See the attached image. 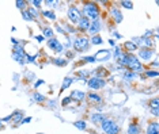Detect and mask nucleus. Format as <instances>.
Masks as SVG:
<instances>
[{
  "instance_id": "f257e3e1",
  "label": "nucleus",
  "mask_w": 159,
  "mask_h": 134,
  "mask_svg": "<svg viewBox=\"0 0 159 134\" xmlns=\"http://www.w3.org/2000/svg\"><path fill=\"white\" fill-rule=\"evenodd\" d=\"M80 12L82 16H86L90 20H98L101 19V15H102V10H101V6L98 4V2H93V0H86V2L80 3Z\"/></svg>"
},
{
  "instance_id": "f03ea898",
  "label": "nucleus",
  "mask_w": 159,
  "mask_h": 134,
  "mask_svg": "<svg viewBox=\"0 0 159 134\" xmlns=\"http://www.w3.org/2000/svg\"><path fill=\"white\" fill-rule=\"evenodd\" d=\"M72 50L75 53H86L91 49L90 38L87 34H78L72 38Z\"/></svg>"
},
{
  "instance_id": "7ed1b4c3",
  "label": "nucleus",
  "mask_w": 159,
  "mask_h": 134,
  "mask_svg": "<svg viewBox=\"0 0 159 134\" xmlns=\"http://www.w3.org/2000/svg\"><path fill=\"white\" fill-rule=\"evenodd\" d=\"M101 133L103 134H121V126L111 117H106L99 125Z\"/></svg>"
},
{
  "instance_id": "20e7f679",
  "label": "nucleus",
  "mask_w": 159,
  "mask_h": 134,
  "mask_svg": "<svg viewBox=\"0 0 159 134\" xmlns=\"http://www.w3.org/2000/svg\"><path fill=\"white\" fill-rule=\"evenodd\" d=\"M11 58L15 61L16 64H19L20 67H25V65H26V42L20 41L18 45L12 46Z\"/></svg>"
},
{
  "instance_id": "39448f33",
  "label": "nucleus",
  "mask_w": 159,
  "mask_h": 134,
  "mask_svg": "<svg viewBox=\"0 0 159 134\" xmlns=\"http://www.w3.org/2000/svg\"><path fill=\"white\" fill-rule=\"evenodd\" d=\"M157 54H158V50H157V49H146V48H140V49L136 52L137 58L140 60V63H142L144 67H146L148 63H151V61H152L155 57H157Z\"/></svg>"
},
{
  "instance_id": "423d86ee",
  "label": "nucleus",
  "mask_w": 159,
  "mask_h": 134,
  "mask_svg": "<svg viewBox=\"0 0 159 134\" xmlns=\"http://www.w3.org/2000/svg\"><path fill=\"white\" fill-rule=\"evenodd\" d=\"M86 85H87L89 91L98 92V91H101V89L106 88L107 80H106V79H102V77H97V76H90V77L87 79Z\"/></svg>"
},
{
  "instance_id": "0eeeda50",
  "label": "nucleus",
  "mask_w": 159,
  "mask_h": 134,
  "mask_svg": "<svg viewBox=\"0 0 159 134\" xmlns=\"http://www.w3.org/2000/svg\"><path fill=\"white\" fill-rule=\"evenodd\" d=\"M66 16H67V22L71 24H76L78 20L82 18V12H80V8L75 4V3H71L70 6L67 7V12H66Z\"/></svg>"
},
{
  "instance_id": "6e6552de",
  "label": "nucleus",
  "mask_w": 159,
  "mask_h": 134,
  "mask_svg": "<svg viewBox=\"0 0 159 134\" xmlns=\"http://www.w3.org/2000/svg\"><path fill=\"white\" fill-rule=\"evenodd\" d=\"M131 41L135 43L137 48H146V49H157V42L154 41L151 37H144V35H140V37H133Z\"/></svg>"
},
{
  "instance_id": "1a4fd4ad",
  "label": "nucleus",
  "mask_w": 159,
  "mask_h": 134,
  "mask_svg": "<svg viewBox=\"0 0 159 134\" xmlns=\"http://www.w3.org/2000/svg\"><path fill=\"white\" fill-rule=\"evenodd\" d=\"M46 46H48V49L50 52H53L55 54H57V56H63L64 52H66V48L63 46V42H60V39L57 38L56 35L53 38L46 39Z\"/></svg>"
},
{
  "instance_id": "9d476101",
  "label": "nucleus",
  "mask_w": 159,
  "mask_h": 134,
  "mask_svg": "<svg viewBox=\"0 0 159 134\" xmlns=\"http://www.w3.org/2000/svg\"><path fill=\"white\" fill-rule=\"evenodd\" d=\"M86 102H87L89 106H93V107L101 106V104H103V96L99 92L89 91L86 93Z\"/></svg>"
},
{
  "instance_id": "9b49d317",
  "label": "nucleus",
  "mask_w": 159,
  "mask_h": 134,
  "mask_svg": "<svg viewBox=\"0 0 159 134\" xmlns=\"http://www.w3.org/2000/svg\"><path fill=\"white\" fill-rule=\"evenodd\" d=\"M109 16H110V19L113 20L114 24H120L121 22L124 20V14H122L120 7L116 4L109 7Z\"/></svg>"
},
{
  "instance_id": "f8f14e48",
  "label": "nucleus",
  "mask_w": 159,
  "mask_h": 134,
  "mask_svg": "<svg viewBox=\"0 0 159 134\" xmlns=\"http://www.w3.org/2000/svg\"><path fill=\"white\" fill-rule=\"evenodd\" d=\"M93 56L97 63H109L111 60V49H98Z\"/></svg>"
},
{
  "instance_id": "ddd939ff",
  "label": "nucleus",
  "mask_w": 159,
  "mask_h": 134,
  "mask_svg": "<svg viewBox=\"0 0 159 134\" xmlns=\"http://www.w3.org/2000/svg\"><path fill=\"white\" fill-rule=\"evenodd\" d=\"M86 91H83V89H79V88H74L72 91L70 92V96L71 99L74 100V103L76 104H82L86 102Z\"/></svg>"
},
{
  "instance_id": "4468645a",
  "label": "nucleus",
  "mask_w": 159,
  "mask_h": 134,
  "mask_svg": "<svg viewBox=\"0 0 159 134\" xmlns=\"http://www.w3.org/2000/svg\"><path fill=\"white\" fill-rule=\"evenodd\" d=\"M90 23H91V20L87 19L86 16H82L80 19L78 20V23L75 24V28H76L78 34H87L89 27H90Z\"/></svg>"
},
{
  "instance_id": "2eb2a0df",
  "label": "nucleus",
  "mask_w": 159,
  "mask_h": 134,
  "mask_svg": "<svg viewBox=\"0 0 159 134\" xmlns=\"http://www.w3.org/2000/svg\"><path fill=\"white\" fill-rule=\"evenodd\" d=\"M106 117L107 115L105 114L103 111H93V113H90V115H89V121H90V123L94 126H99L101 122Z\"/></svg>"
},
{
  "instance_id": "dca6fc26",
  "label": "nucleus",
  "mask_w": 159,
  "mask_h": 134,
  "mask_svg": "<svg viewBox=\"0 0 159 134\" xmlns=\"http://www.w3.org/2000/svg\"><path fill=\"white\" fill-rule=\"evenodd\" d=\"M103 28V23L102 20L98 19V20H93L90 23V27H89V31H87V35L89 37H93V35H98Z\"/></svg>"
},
{
  "instance_id": "f3484780",
  "label": "nucleus",
  "mask_w": 159,
  "mask_h": 134,
  "mask_svg": "<svg viewBox=\"0 0 159 134\" xmlns=\"http://www.w3.org/2000/svg\"><path fill=\"white\" fill-rule=\"evenodd\" d=\"M109 75H110V72H109V69H107V67H105V65H98V67H95V69H91V76L107 79Z\"/></svg>"
},
{
  "instance_id": "a211bd4d",
  "label": "nucleus",
  "mask_w": 159,
  "mask_h": 134,
  "mask_svg": "<svg viewBox=\"0 0 159 134\" xmlns=\"http://www.w3.org/2000/svg\"><path fill=\"white\" fill-rule=\"evenodd\" d=\"M118 76H120V77L122 79V81H125V83H133V81H136L137 79H139V75L135 73V72L128 71V69H125L124 72H121Z\"/></svg>"
},
{
  "instance_id": "6ab92c4d",
  "label": "nucleus",
  "mask_w": 159,
  "mask_h": 134,
  "mask_svg": "<svg viewBox=\"0 0 159 134\" xmlns=\"http://www.w3.org/2000/svg\"><path fill=\"white\" fill-rule=\"evenodd\" d=\"M41 18H44V19L48 20V22H53V23H57V20H59L56 11L46 10V8L45 10H41Z\"/></svg>"
},
{
  "instance_id": "aec40b11",
  "label": "nucleus",
  "mask_w": 159,
  "mask_h": 134,
  "mask_svg": "<svg viewBox=\"0 0 159 134\" xmlns=\"http://www.w3.org/2000/svg\"><path fill=\"white\" fill-rule=\"evenodd\" d=\"M12 115V119H11V123L14 128H19L20 126V122L22 119L25 118V111L23 110H15L14 113H11Z\"/></svg>"
},
{
  "instance_id": "412c9836",
  "label": "nucleus",
  "mask_w": 159,
  "mask_h": 134,
  "mask_svg": "<svg viewBox=\"0 0 159 134\" xmlns=\"http://www.w3.org/2000/svg\"><path fill=\"white\" fill-rule=\"evenodd\" d=\"M142 126L140 123L136 121V119H133L128 123V128H126V134H142Z\"/></svg>"
},
{
  "instance_id": "4be33fe9",
  "label": "nucleus",
  "mask_w": 159,
  "mask_h": 134,
  "mask_svg": "<svg viewBox=\"0 0 159 134\" xmlns=\"http://www.w3.org/2000/svg\"><path fill=\"white\" fill-rule=\"evenodd\" d=\"M60 26L63 27V30L64 32H66V35H70V37H72V35H78V31H76V28H75L74 24H71V23H68L67 20H61L60 22Z\"/></svg>"
},
{
  "instance_id": "5701e85b",
  "label": "nucleus",
  "mask_w": 159,
  "mask_h": 134,
  "mask_svg": "<svg viewBox=\"0 0 159 134\" xmlns=\"http://www.w3.org/2000/svg\"><path fill=\"white\" fill-rule=\"evenodd\" d=\"M144 134H159V123H158L157 119L148 121L146 130H144Z\"/></svg>"
},
{
  "instance_id": "b1692460",
  "label": "nucleus",
  "mask_w": 159,
  "mask_h": 134,
  "mask_svg": "<svg viewBox=\"0 0 159 134\" xmlns=\"http://www.w3.org/2000/svg\"><path fill=\"white\" fill-rule=\"evenodd\" d=\"M68 63H70V61H68L64 56H56V57H52V58H50V64H53V65H55V67H57V68H64V67H67Z\"/></svg>"
},
{
  "instance_id": "393cba45",
  "label": "nucleus",
  "mask_w": 159,
  "mask_h": 134,
  "mask_svg": "<svg viewBox=\"0 0 159 134\" xmlns=\"http://www.w3.org/2000/svg\"><path fill=\"white\" fill-rule=\"evenodd\" d=\"M31 97H33V102L34 103L44 104V106H45L46 100H48V96H46L44 92H41V91H33V95H31Z\"/></svg>"
},
{
  "instance_id": "a878e982",
  "label": "nucleus",
  "mask_w": 159,
  "mask_h": 134,
  "mask_svg": "<svg viewBox=\"0 0 159 134\" xmlns=\"http://www.w3.org/2000/svg\"><path fill=\"white\" fill-rule=\"evenodd\" d=\"M121 49L124 50L125 53H131V54H136V52L139 50V48H137V46L131 41V39H129V41H125L124 43H122Z\"/></svg>"
},
{
  "instance_id": "bb28decb",
  "label": "nucleus",
  "mask_w": 159,
  "mask_h": 134,
  "mask_svg": "<svg viewBox=\"0 0 159 134\" xmlns=\"http://www.w3.org/2000/svg\"><path fill=\"white\" fill-rule=\"evenodd\" d=\"M74 83H75L74 75H67L66 77L63 79V83H61V85H60V92H64L66 89H68Z\"/></svg>"
},
{
  "instance_id": "cd10ccee",
  "label": "nucleus",
  "mask_w": 159,
  "mask_h": 134,
  "mask_svg": "<svg viewBox=\"0 0 159 134\" xmlns=\"http://www.w3.org/2000/svg\"><path fill=\"white\" fill-rule=\"evenodd\" d=\"M158 76H159V72L158 71L148 69V68H146L143 73L139 75V79H142V80H146V79H158Z\"/></svg>"
},
{
  "instance_id": "c85d7f7f",
  "label": "nucleus",
  "mask_w": 159,
  "mask_h": 134,
  "mask_svg": "<svg viewBox=\"0 0 159 134\" xmlns=\"http://www.w3.org/2000/svg\"><path fill=\"white\" fill-rule=\"evenodd\" d=\"M72 125L75 129L80 130V132H87L89 130V122L86 119H76V121L72 122Z\"/></svg>"
},
{
  "instance_id": "c756f323",
  "label": "nucleus",
  "mask_w": 159,
  "mask_h": 134,
  "mask_svg": "<svg viewBox=\"0 0 159 134\" xmlns=\"http://www.w3.org/2000/svg\"><path fill=\"white\" fill-rule=\"evenodd\" d=\"M41 34L44 35L45 39H49V38L55 37V30H53V27L49 26V24H44V26L41 27Z\"/></svg>"
},
{
  "instance_id": "7c9ffc66",
  "label": "nucleus",
  "mask_w": 159,
  "mask_h": 134,
  "mask_svg": "<svg viewBox=\"0 0 159 134\" xmlns=\"http://www.w3.org/2000/svg\"><path fill=\"white\" fill-rule=\"evenodd\" d=\"M37 80V76L33 71H29V69H25L23 71V81L25 83H29V84H33V83Z\"/></svg>"
},
{
  "instance_id": "2f4dec72",
  "label": "nucleus",
  "mask_w": 159,
  "mask_h": 134,
  "mask_svg": "<svg viewBox=\"0 0 159 134\" xmlns=\"http://www.w3.org/2000/svg\"><path fill=\"white\" fill-rule=\"evenodd\" d=\"M45 106H46V108H49V110H52V111H57L60 108V103L57 99H55V97H48Z\"/></svg>"
},
{
  "instance_id": "473e14b6",
  "label": "nucleus",
  "mask_w": 159,
  "mask_h": 134,
  "mask_svg": "<svg viewBox=\"0 0 159 134\" xmlns=\"http://www.w3.org/2000/svg\"><path fill=\"white\" fill-rule=\"evenodd\" d=\"M122 53H124V50L121 49V46L120 45H116L114 48H111V60L114 61H118L120 60V57L122 56Z\"/></svg>"
},
{
  "instance_id": "72a5a7b5",
  "label": "nucleus",
  "mask_w": 159,
  "mask_h": 134,
  "mask_svg": "<svg viewBox=\"0 0 159 134\" xmlns=\"http://www.w3.org/2000/svg\"><path fill=\"white\" fill-rule=\"evenodd\" d=\"M42 4L46 6V10L56 11L59 8V6L61 4V2H59V0H42Z\"/></svg>"
},
{
  "instance_id": "f704fd0d",
  "label": "nucleus",
  "mask_w": 159,
  "mask_h": 134,
  "mask_svg": "<svg viewBox=\"0 0 159 134\" xmlns=\"http://www.w3.org/2000/svg\"><path fill=\"white\" fill-rule=\"evenodd\" d=\"M26 11L29 12V15L33 18V20H34V22H38V20H39V18H41V11H39V10H35L34 7L29 6Z\"/></svg>"
},
{
  "instance_id": "c9c22d12",
  "label": "nucleus",
  "mask_w": 159,
  "mask_h": 134,
  "mask_svg": "<svg viewBox=\"0 0 159 134\" xmlns=\"http://www.w3.org/2000/svg\"><path fill=\"white\" fill-rule=\"evenodd\" d=\"M89 38H90V45H91V46H101V45H103V38L101 37V34L93 35V37H89Z\"/></svg>"
},
{
  "instance_id": "e433bc0d",
  "label": "nucleus",
  "mask_w": 159,
  "mask_h": 134,
  "mask_svg": "<svg viewBox=\"0 0 159 134\" xmlns=\"http://www.w3.org/2000/svg\"><path fill=\"white\" fill-rule=\"evenodd\" d=\"M59 103H60V107L68 108V107H71V104L74 103V100L71 99L70 95H67V96H63V97H61V99L59 100Z\"/></svg>"
},
{
  "instance_id": "4c0bfd02",
  "label": "nucleus",
  "mask_w": 159,
  "mask_h": 134,
  "mask_svg": "<svg viewBox=\"0 0 159 134\" xmlns=\"http://www.w3.org/2000/svg\"><path fill=\"white\" fill-rule=\"evenodd\" d=\"M118 7L120 8H124V10H133V2L131 0H121V2H118Z\"/></svg>"
},
{
  "instance_id": "58836bf2",
  "label": "nucleus",
  "mask_w": 159,
  "mask_h": 134,
  "mask_svg": "<svg viewBox=\"0 0 159 134\" xmlns=\"http://www.w3.org/2000/svg\"><path fill=\"white\" fill-rule=\"evenodd\" d=\"M15 7L22 12V11H26L29 7V2L27 0H16L15 2Z\"/></svg>"
},
{
  "instance_id": "ea45409f",
  "label": "nucleus",
  "mask_w": 159,
  "mask_h": 134,
  "mask_svg": "<svg viewBox=\"0 0 159 134\" xmlns=\"http://www.w3.org/2000/svg\"><path fill=\"white\" fill-rule=\"evenodd\" d=\"M97 61L94 58V56H83L80 58V64H95Z\"/></svg>"
},
{
  "instance_id": "a19ab883",
  "label": "nucleus",
  "mask_w": 159,
  "mask_h": 134,
  "mask_svg": "<svg viewBox=\"0 0 159 134\" xmlns=\"http://www.w3.org/2000/svg\"><path fill=\"white\" fill-rule=\"evenodd\" d=\"M29 6H31V7H34L35 10L41 11L44 4H42V0H30V2H29Z\"/></svg>"
},
{
  "instance_id": "79ce46f5",
  "label": "nucleus",
  "mask_w": 159,
  "mask_h": 134,
  "mask_svg": "<svg viewBox=\"0 0 159 134\" xmlns=\"http://www.w3.org/2000/svg\"><path fill=\"white\" fill-rule=\"evenodd\" d=\"M45 84H46V83H45L44 79H37V80L33 83V88H34V91H38V89L41 88V87H44Z\"/></svg>"
},
{
  "instance_id": "37998d69",
  "label": "nucleus",
  "mask_w": 159,
  "mask_h": 134,
  "mask_svg": "<svg viewBox=\"0 0 159 134\" xmlns=\"http://www.w3.org/2000/svg\"><path fill=\"white\" fill-rule=\"evenodd\" d=\"M148 107H150V108H159V99H158V96H154L152 99L148 100Z\"/></svg>"
},
{
  "instance_id": "c03bdc74",
  "label": "nucleus",
  "mask_w": 159,
  "mask_h": 134,
  "mask_svg": "<svg viewBox=\"0 0 159 134\" xmlns=\"http://www.w3.org/2000/svg\"><path fill=\"white\" fill-rule=\"evenodd\" d=\"M110 34H111V39H114L116 42L117 41H120V39H122V34L121 32H118L116 28H111L110 30Z\"/></svg>"
},
{
  "instance_id": "a18cd8bd",
  "label": "nucleus",
  "mask_w": 159,
  "mask_h": 134,
  "mask_svg": "<svg viewBox=\"0 0 159 134\" xmlns=\"http://www.w3.org/2000/svg\"><path fill=\"white\" fill-rule=\"evenodd\" d=\"M158 65H159L158 57H155V58L151 61V63H148V64L146 65V68H148V69H155V71H158Z\"/></svg>"
},
{
  "instance_id": "49530a36",
  "label": "nucleus",
  "mask_w": 159,
  "mask_h": 134,
  "mask_svg": "<svg viewBox=\"0 0 159 134\" xmlns=\"http://www.w3.org/2000/svg\"><path fill=\"white\" fill-rule=\"evenodd\" d=\"M63 56L66 57V58H67L68 61H70V60H74V58H75V56H76V53H75L72 49H68V50H66V52H64Z\"/></svg>"
},
{
  "instance_id": "de8ad7c7",
  "label": "nucleus",
  "mask_w": 159,
  "mask_h": 134,
  "mask_svg": "<svg viewBox=\"0 0 159 134\" xmlns=\"http://www.w3.org/2000/svg\"><path fill=\"white\" fill-rule=\"evenodd\" d=\"M53 30H55V32H57V34H60V35H66V32H64L63 27L60 26V23H55V26H53Z\"/></svg>"
},
{
  "instance_id": "09e8293b",
  "label": "nucleus",
  "mask_w": 159,
  "mask_h": 134,
  "mask_svg": "<svg viewBox=\"0 0 159 134\" xmlns=\"http://www.w3.org/2000/svg\"><path fill=\"white\" fill-rule=\"evenodd\" d=\"M20 15H22V19H23L25 22H34V20H33V18L29 15L27 11H22V12H20Z\"/></svg>"
},
{
  "instance_id": "8fccbe9b",
  "label": "nucleus",
  "mask_w": 159,
  "mask_h": 134,
  "mask_svg": "<svg viewBox=\"0 0 159 134\" xmlns=\"http://www.w3.org/2000/svg\"><path fill=\"white\" fill-rule=\"evenodd\" d=\"M20 79H22V76H20L19 73H16V72H14V73H12V81L15 83V85H16V87H18V84H19Z\"/></svg>"
},
{
  "instance_id": "3c124183",
  "label": "nucleus",
  "mask_w": 159,
  "mask_h": 134,
  "mask_svg": "<svg viewBox=\"0 0 159 134\" xmlns=\"http://www.w3.org/2000/svg\"><path fill=\"white\" fill-rule=\"evenodd\" d=\"M33 38L35 39V42H38V43H44V42H46V39L44 38V35H42V34H37V35H34Z\"/></svg>"
},
{
  "instance_id": "603ef678",
  "label": "nucleus",
  "mask_w": 159,
  "mask_h": 134,
  "mask_svg": "<svg viewBox=\"0 0 159 134\" xmlns=\"http://www.w3.org/2000/svg\"><path fill=\"white\" fill-rule=\"evenodd\" d=\"M150 114L152 115L155 119H157L159 117V108H150Z\"/></svg>"
},
{
  "instance_id": "864d4df0",
  "label": "nucleus",
  "mask_w": 159,
  "mask_h": 134,
  "mask_svg": "<svg viewBox=\"0 0 159 134\" xmlns=\"http://www.w3.org/2000/svg\"><path fill=\"white\" fill-rule=\"evenodd\" d=\"M33 121V117H25L22 119V122H20V126L22 125H27V123H30V122Z\"/></svg>"
},
{
  "instance_id": "5fc2aeb1",
  "label": "nucleus",
  "mask_w": 159,
  "mask_h": 134,
  "mask_svg": "<svg viewBox=\"0 0 159 134\" xmlns=\"http://www.w3.org/2000/svg\"><path fill=\"white\" fill-rule=\"evenodd\" d=\"M144 37H151V38H152V35H154V30H152V28H147V30L146 31H144Z\"/></svg>"
},
{
  "instance_id": "6e6d98bb",
  "label": "nucleus",
  "mask_w": 159,
  "mask_h": 134,
  "mask_svg": "<svg viewBox=\"0 0 159 134\" xmlns=\"http://www.w3.org/2000/svg\"><path fill=\"white\" fill-rule=\"evenodd\" d=\"M10 41H11L12 46H15V45H18V43L20 42V39H18V38H15V37H11V39H10Z\"/></svg>"
},
{
  "instance_id": "4d7b16f0",
  "label": "nucleus",
  "mask_w": 159,
  "mask_h": 134,
  "mask_svg": "<svg viewBox=\"0 0 159 134\" xmlns=\"http://www.w3.org/2000/svg\"><path fill=\"white\" fill-rule=\"evenodd\" d=\"M107 43H109V46H110V48H114V46L117 45V42H116L114 39H111V38L107 39Z\"/></svg>"
},
{
  "instance_id": "13d9d810",
  "label": "nucleus",
  "mask_w": 159,
  "mask_h": 134,
  "mask_svg": "<svg viewBox=\"0 0 159 134\" xmlns=\"http://www.w3.org/2000/svg\"><path fill=\"white\" fill-rule=\"evenodd\" d=\"M6 129V125L3 123V121H2V118H0V132H3V130Z\"/></svg>"
},
{
  "instance_id": "bf43d9fd",
  "label": "nucleus",
  "mask_w": 159,
  "mask_h": 134,
  "mask_svg": "<svg viewBox=\"0 0 159 134\" xmlns=\"http://www.w3.org/2000/svg\"><path fill=\"white\" fill-rule=\"evenodd\" d=\"M11 31H12V32H15V31H16V27H15V26H12V27H11Z\"/></svg>"
},
{
  "instance_id": "052dcab7",
  "label": "nucleus",
  "mask_w": 159,
  "mask_h": 134,
  "mask_svg": "<svg viewBox=\"0 0 159 134\" xmlns=\"http://www.w3.org/2000/svg\"><path fill=\"white\" fill-rule=\"evenodd\" d=\"M37 134H46V133H37Z\"/></svg>"
},
{
  "instance_id": "680f3d73",
  "label": "nucleus",
  "mask_w": 159,
  "mask_h": 134,
  "mask_svg": "<svg viewBox=\"0 0 159 134\" xmlns=\"http://www.w3.org/2000/svg\"><path fill=\"white\" fill-rule=\"evenodd\" d=\"M97 134H103V133H101V132H99V133H97Z\"/></svg>"
}]
</instances>
